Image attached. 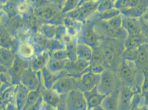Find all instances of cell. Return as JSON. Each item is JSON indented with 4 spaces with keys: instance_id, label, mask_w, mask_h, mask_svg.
<instances>
[{
    "instance_id": "27",
    "label": "cell",
    "mask_w": 148,
    "mask_h": 110,
    "mask_svg": "<svg viewBox=\"0 0 148 110\" xmlns=\"http://www.w3.org/2000/svg\"><path fill=\"white\" fill-rule=\"evenodd\" d=\"M64 43L65 45V50L68 53L69 60L71 61H75L77 60L76 48H77V39L67 35L64 40Z\"/></svg>"
},
{
    "instance_id": "18",
    "label": "cell",
    "mask_w": 148,
    "mask_h": 110,
    "mask_svg": "<svg viewBox=\"0 0 148 110\" xmlns=\"http://www.w3.org/2000/svg\"><path fill=\"white\" fill-rule=\"evenodd\" d=\"M135 91L128 86H122L120 88L119 94V110H130Z\"/></svg>"
},
{
    "instance_id": "4",
    "label": "cell",
    "mask_w": 148,
    "mask_h": 110,
    "mask_svg": "<svg viewBox=\"0 0 148 110\" xmlns=\"http://www.w3.org/2000/svg\"><path fill=\"white\" fill-rule=\"evenodd\" d=\"M121 86L117 72L107 68L101 74L99 82L97 87L101 94L107 95L117 88H121Z\"/></svg>"
},
{
    "instance_id": "42",
    "label": "cell",
    "mask_w": 148,
    "mask_h": 110,
    "mask_svg": "<svg viewBox=\"0 0 148 110\" xmlns=\"http://www.w3.org/2000/svg\"><path fill=\"white\" fill-rule=\"evenodd\" d=\"M142 25V34L145 38V43L148 44V22L143 20L140 18Z\"/></svg>"
},
{
    "instance_id": "40",
    "label": "cell",
    "mask_w": 148,
    "mask_h": 110,
    "mask_svg": "<svg viewBox=\"0 0 148 110\" xmlns=\"http://www.w3.org/2000/svg\"><path fill=\"white\" fill-rule=\"evenodd\" d=\"M106 69L105 66L100 64H94V63H91L88 67V70L90 71H92L93 73L98 74H101Z\"/></svg>"
},
{
    "instance_id": "17",
    "label": "cell",
    "mask_w": 148,
    "mask_h": 110,
    "mask_svg": "<svg viewBox=\"0 0 148 110\" xmlns=\"http://www.w3.org/2000/svg\"><path fill=\"white\" fill-rule=\"evenodd\" d=\"M122 28L128 36H136L142 34V25L140 18L123 16Z\"/></svg>"
},
{
    "instance_id": "37",
    "label": "cell",
    "mask_w": 148,
    "mask_h": 110,
    "mask_svg": "<svg viewBox=\"0 0 148 110\" xmlns=\"http://www.w3.org/2000/svg\"><path fill=\"white\" fill-rule=\"evenodd\" d=\"M123 18V16L121 13L120 14L116 16L113 18L106 22L112 27L116 28H122Z\"/></svg>"
},
{
    "instance_id": "47",
    "label": "cell",
    "mask_w": 148,
    "mask_h": 110,
    "mask_svg": "<svg viewBox=\"0 0 148 110\" xmlns=\"http://www.w3.org/2000/svg\"><path fill=\"white\" fill-rule=\"evenodd\" d=\"M84 1H85V0H81V4L82 2H84Z\"/></svg>"
},
{
    "instance_id": "22",
    "label": "cell",
    "mask_w": 148,
    "mask_h": 110,
    "mask_svg": "<svg viewBox=\"0 0 148 110\" xmlns=\"http://www.w3.org/2000/svg\"><path fill=\"white\" fill-rule=\"evenodd\" d=\"M42 96L45 103L51 106L56 110H58L59 106L62 103L63 95H60L52 88L46 89L44 88L42 91Z\"/></svg>"
},
{
    "instance_id": "45",
    "label": "cell",
    "mask_w": 148,
    "mask_h": 110,
    "mask_svg": "<svg viewBox=\"0 0 148 110\" xmlns=\"http://www.w3.org/2000/svg\"><path fill=\"white\" fill-rule=\"evenodd\" d=\"M51 1H54V2H56V3H58V0H51Z\"/></svg>"
},
{
    "instance_id": "21",
    "label": "cell",
    "mask_w": 148,
    "mask_h": 110,
    "mask_svg": "<svg viewBox=\"0 0 148 110\" xmlns=\"http://www.w3.org/2000/svg\"><path fill=\"white\" fill-rule=\"evenodd\" d=\"M6 26L1 23V47L6 49H12L16 53L18 46V42H16Z\"/></svg>"
},
{
    "instance_id": "1",
    "label": "cell",
    "mask_w": 148,
    "mask_h": 110,
    "mask_svg": "<svg viewBox=\"0 0 148 110\" xmlns=\"http://www.w3.org/2000/svg\"><path fill=\"white\" fill-rule=\"evenodd\" d=\"M100 46L103 52L105 67L117 72L123 61L124 41L117 39L102 38Z\"/></svg>"
},
{
    "instance_id": "31",
    "label": "cell",
    "mask_w": 148,
    "mask_h": 110,
    "mask_svg": "<svg viewBox=\"0 0 148 110\" xmlns=\"http://www.w3.org/2000/svg\"><path fill=\"white\" fill-rule=\"evenodd\" d=\"M68 60H58L51 57L50 56L49 60L47 66V68L50 71L53 73L62 72V71H65Z\"/></svg>"
},
{
    "instance_id": "20",
    "label": "cell",
    "mask_w": 148,
    "mask_h": 110,
    "mask_svg": "<svg viewBox=\"0 0 148 110\" xmlns=\"http://www.w3.org/2000/svg\"><path fill=\"white\" fill-rule=\"evenodd\" d=\"M37 52V48L34 43L29 41H19L16 54L21 57L30 60Z\"/></svg>"
},
{
    "instance_id": "11",
    "label": "cell",
    "mask_w": 148,
    "mask_h": 110,
    "mask_svg": "<svg viewBox=\"0 0 148 110\" xmlns=\"http://www.w3.org/2000/svg\"><path fill=\"white\" fill-rule=\"evenodd\" d=\"M77 79L66 74L56 81L52 89L60 95H67L73 90L77 89Z\"/></svg>"
},
{
    "instance_id": "46",
    "label": "cell",
    "mask_w": 148,
    "mask_h": 110,
    "mask_svg": "<svg viewBox=\"0 0 148 110\" xmlns=\"http://www.w3.org/2000/svg\"><path fill=\"white\" fill-rule=\"evenodd\" d=\"M97 1V0H85L84 2H85V1Z\"/></svg>"
},
{
    "instance_id": "32",
    "label": "cell",
    "mask_w": 148,
    "mask_h": 110,
    "mask_svg": "<svg viewBox=\"0 0 148 110\" xmlns=\"http://www.w3.org/2000/svg\"><path fill=\"white\" fill-rule=\"evenodd\" d=\"M145 43V38L142 33L136 36H128L124 41L125 49H137L139 46Z\"/></svg>"
},
{
    "instance_id": "13",
    "label": "cell",
    "mask_w": 148,
    "mask_h": 110,
    "mask_svg": "<svg viewBox=\"0 0 148 110\" xmlns=\"http://www.w3.org/2000/svg\"><path fill=\"white\" fill-rule=\"evenodd\" d=\"M132 61L143 72L148 71V44L145 43L134 50Z\"/></svg>"
},
{
    "instance_id": "9",
    "label": "cell",
    "mask_w": 148,
    "mask_h": 110,
    "mask_svg": "<svg viewBox=\"0 0 148 110\" xmlns=\"http://www.w3.org/2000/svg\"><path fill=\"white\" fill-rule=\"evenodd\" d=\"M42 82L41 71L36 72L31 66L24 71L20 81V83L27 87L29 90H37Z\"/></svg>"
},
{
    "instance_id": "30",
    "label": "cell",
    "mask_w": 148,
    "mask_h": 110,
    "mask_svg": "<svg viewBox=\"0 0 148 110\" xmlns=\"http://www.w3.org/2000/svg\"><path fill=\"white\" fill-rule=\"evenodd\" d=\"M57 26L48 23L42 24L38 29V33L44 38L51 40L54 39L56 36Z\"/></svg>"
},
{
    "instance_id": "48",
    "label": "cell",
    "mask_w": 148,
    "mask_h": 110,
    "mask_svg": "<svg viewBox=\"0 0 148 110\" xmlns=\"http://www.w3.org/2000/svg\"><path fill=\"white\" fill-rule=\"evenodd\" d=\"M116 0H112V1L113 2V3H114V1H115Z\"/></svg>"
},
{
    "instance_id": "43",
    "label": "cell",
    "mask_w": 148,
    "mask_h": 110,
    "mask_svg": "<svg viewBox=\"0 0 148 110\" xmlns=\"http://www.w3.org/2000/svg\"><path fill=\"white\" fill-rule=\"evenodd\" d=\"M44 103L43 96L41 95L38 99L36 103L34 104L29 110H41L42 106Z\"/></svg>"
},
{
    "instance_id": "38",
    "label": "cell",
    "mask_w": 148,
    "mask_h": 110,
    "mask_svg": "<svg viewBox=\"0 0 148 110\" xmlns=\"http://www.w3.org/2000/svg\"><path fill=\"white\" fill-rule=\"evenodd\" d=\"M50 56L51 57L58 60H69L68 53L65 49H59L56 50L50 54Z\"/></svg>"
},
{
    "instance_id": "34",
    "label": "cell",
    "mask_w": 148,
    "mask_h": 110,
    "mask_svg": "<svg viewBox=\"0 0 148 110\" xmlns=\"http://www.w3.org/2000/svg\"><path fill=\"white\" fill-rule=\"evenodd\" d=\"M139 0H116L114 7L120 11L134 8L139 5Z\"/></svg>"
},
{
    "instance_id": "16",
    "label": "cell",
    "mask_w": 148,
    "mask_h": 110,
    "mask_svg": "<svg viewBox=\"0 0 148 110\" xmlns=\"http://www.w3.org/2000/svg\"><path fill=\"white\" fill-rule=\"evenodd\" d=\"M50 58V53L48 50H43L37 52L31 60L30 66L35 71H41L47 67V64Z\"/></svg>"
},
{
    "instance_id": "7",
    "label": "cell",
    "mask_w": 148,
    "mask_h": 110,
    "mask_svg": "<svg viewBox=\"0 0 148 110\" xmlns=\"http://www.w3.org/2000/svg\"><path fill=\"white\" fill-rule=\"evenodd\" d=\"M62 12L59 5L56 2L34 8L35 17L41 23H49L59 13Z\"/></svg>"
},
{
    "instance_id": "12",
    "label": "cell",
    "mask_w": 148,
    "mask_h": 110,
    "mask_svg": "<svg viewBox=\"0 0 148 110\" xmlns=\"http://www.w3.org/2000/svg\"><path fill=\"white\" fill-rule=\"evenodd\" d=\"M29 66V60L24 59L19 56L18 55H16L12 66L8 71V73L10 74L12 77L13 84H19L20 83L22 74Z\"/></svg>"
},
{
    "instance_id": "25",
    "label": "cell",
    "mask_w": 148,
    "mask_h": 110,
    "mask_svg": "<svg viewBox=\"0 0 148 110\" xmlns=\"http://www.w3.org/2000/svg\"><path fill=\"white\" fill-rule=\"evenodd\" d=\"M63 24L66 28L69 35L74 38H77L84 23L64 14Z\"/></svg>"
},
{
    "instance_id": "2",
    "label": "cell",
    "mask_w": 148,
    "mask_h": 110,
    "mask_svg": "<svg viewBox=\"0 0 148 110\" xmlns=\"http://www.w3.org/2000/svg\"><path fill=\"white\" fill-rule=\"evenodd\" d=\"M117 74L122 86H130L136 92L142 93L144 73L137 67L134 62L123 60Z\"/></svg>"
},
{
    "instance_id": "33",
    "label": "cell",
    "mask_w": 148,
    "mask_h": 110,
    "mask_svg": "<svg viewBox=\"0 0 148 110\" xmlns=\"http://www.w3.org/2000/svg\"><path fill=\"white\" fill-rule=\"evenodd\" d=\"M44 88L45 87L44 86L43 83H42L41 85L38 89L29 91L23 110H29L31 107L36 103L38 99L42 95V91Z\"/></svg>"
},
{
    "instance_id": "28",
    "label": "cell",
    "mask_w": 148,
    "mask_h": 110,
    "mask_svg": "<svg viewBox=\"0 0 148 110\" xmlns=\"http://www.w3.org/2000/svg\"><path fill=\"white\" fill-rule=\"evenodd\" d=\"M76 53L77 59L90 62L92 58L93 48L85 43H77Z\"/></svg>"
},
{
    "instance_id": "39",
    "label": "cell",
    "mask_w": 148,
    "mask_h": 110,
    "mask_svg": "<svg viewBox=\"0 0 148 110\" xmlns=\"http://www.w3.org/2000/svg\"><path fill=\"white\" fill-rule=\"evenodd\" d=\"M99 6L98 11L102 12L114 7V3L112 0H97Z\"/></svg>"
},
{
    "instance_id": "23",
    "label": "cell",
    "mask_w": 148,
    "mask_h": 110,
    "mask_svg": "<svg viewBox=\"0 0 148 110\" xmlns=\"http://www.w3.org/2000/svg\"><path fill=\"white\" fill-rule=\"evenodd\" d=\"M42 79L44 86L46 89H51L56 81L62 76L68 74L65 71L60 73H53L47 67L41 71Z\"/></svg>"
},
{
    "instance_id": "36",
    "label": "cell",
    "mask_w": 148,
    "mask_h": 110,
    "mask_svg": "<svg viewBox=\"0 0 148 110\" xmlns=\"http://www.w3.org/2000/svg\"><path fill=\"white\" fill-rule=\"evenodd\" d=\"M68 35V31L66 28L64 24L57 26L56 36L54 39L64 43V40L65 37Z\"/></svg>"
},
{
    "instance_id": "14",
    "label": "cell",
    "mask_w": 148,
    "mask_h": 110,
    "mask_svg": "<svg viewBox=\"0 0 148 110\" xmlns=\"http://www.w3.org/2000/svg\"><path fill=\"white\" fill-rule=\"evenodd\" d=\"M90 62L86 61L80 59L71 61L68 60L65 71L68 75L79 79L81 75L88 70Z\"/></svg>"
},
{
    "instance_id": "5",
    "label": "cell",
    "mask_w": 148,
    "mask_h": 110,
    "mask_svg": "<svg viewBox=\"0 0 148 110\" xmlns=\"http://www.w3.org/2000/svg\"><path fill=\"white\" fill-rule=\"evenodd\" d=\"M76 39L77 43H85L92 48L99 46L101 43V38L95 29V22L90 19L84 23Z\"/></svg>"
},
{
    "instance_id": "44",
    "label": "cell",
    "mask_w": 148,
    "mask_h": 110,
    "mask_svg": "<svg viewBox=\"0 0 148 110\" xmlns=\"http://www.w3.org/2000/svg\"><path fill=\"white\" fill-rule=\"evenodd\" d=\"M56 110L53 107H52L51 106H50L49 105L45 103V102L43 104L42 108H41V110Z\"/></svg>"
},
{
    "instance_id": "15",
    "label": "cell",
    "mask_w": 148,
    "mask_h": 110,
    "mask_svg": "<svg viewBox=\"0 0 148 110\" xmlns=\"http://www.w3.org/2000/svg\"><path fill=\"white\" fill-rule=\"evenodd\" d=\"M87 104V110H95L102 106V101L106 96L99 92L97 87L84 92Z\"/></svg>"
},
{
    "instance_id": "29",
    "label": "cell",
    "mask_w": 148,
    "mask_h": 110,
    "mask_svg": "<svg viewBox=\"0 0 148 110\" xmlns=\"http://www.w3.org/2000/svg\"><path fill=\"white\" fill-rule=\"evenodd\" d=\"M121 13V11L114 7L102 12H97L90 19L94 22L107 21ZM89 19V20H90Z\"/></svg>"
},
{
    "instance_id": "35",
    "label": "cell",
    "mask_w": 148,
    "mask_h": 110,
    "mask_svg": "<svg viewBox=\"0 0 148 110\" xmlns=\"http://www.w3.org/2000/svg\"><path fill=\"white\" fill-rule=\"evenodd\" d=\"M81 0H65L61 8V12L63 14L70 12L81 5Z\"/></svg>"
},
{
    "instance_id": "8",
    "label": "cell",
    "mask_w": 148,
    "mask_h": 110,
    "mask_svg": "<svg viewBox=\"0 0 148 110\" xmlns=\"http://www.w3.org/2000/svg\"><path fill=\"white\" fill-rule=\"evenodd\" d=\"M66 104L67 110H87L84 94L78 89L73 90L66 95Z\"/></svg>"
},
{
    "instance_id": "6",
    "label": "cell",
    "mask_w": 148,
    "mask_h": 110,
    "mask_svg": "<svg viewBox=\"0 0 148 110\" xmlns=\"http://www.w3.org/2000/svg\"><path fill=\"white\" fill-rule=\"evenodd\" d=\"M95 29L101 39L112 38L125 41L128 37L127 32L123 28L112 27L106 21L95 22Z\"/></svg>"
},
{
    "instance_id": "41",
    "label": "cell",
    "mask_w": 148,
    "mask_h": 110,
    "mask_svg": "<svg viewBox=\"0 0 148 110\" xmlns=\"http://www.w3.org/2000/svg\"><path fill=\"white\" fill-rule=\"evenodd\" d=\"M32 6L34 8H37L38 7L42 6L44 5H47L51 3V2H54L51 0H28Z\"/></svg>"
},
{
    "instance_id": "10",
    "label": "cell",
    "mask_w": 148,
    "mask_h": 110,
    "mask_svg": "<svg viewBox=\"0 0 148 110\" xmlns=\"http://www.w3.org/2000/svg\"><path fill=\"white\" fill-rule=\"evenodd\" d=\"M100 77L101 74L95 73L88 70L77 79V89L83 92L92 90L98 86Z\"/></svg>"
},
{
    "instance_id": "19",
    "label": "cell",
    "mask_w": 148,
    "mask_h": 110,
    "mask_svg": "<svg viewBox=\"0 0 148 110\" xmlns=\"http://www.w3.org/2000/svg\"><path fill=\"white\" fill-rule=\"evenodd\" d=\"M1 72H8L16 57V53L12 49L1 47Z\"/></svg>"
},
{
    "instance_id": "3",
    "label": "cell",
    "mask_w": 148,
    "mask_h": 110,
    "mask_svg": "<svg viewBox=\"0 0 148 110\" xmlns=\"http://www.w3.org/2000/svg\"><path fill=\"white\" fill-rule=\"evenodd\" d=\"M98 6L97 0L85 1L74 11L65 14V15L85 23L98 11Z\"/></svg>"
},
{
    "instance_id": "26",
    "label": "cell",
    "mask_w": 148,
    "mask_h": 110,
    "mask_svg": "<svg viewBox=\"0 0 148 110\" xmlns=\"http://www.w3.org/2000/svg\"><path fill=\"white\" fill-rule=\"evenodd\" d=\"M29 91L30 90L22 84L19 83L17 85L15 96V103L17 110H23Z\"/></svg>"
},
{
    "instance_id": "24",
    "label": "cell",
    "mask_w": 148,
    "mask_h": 110,
    "mask_svg": "<svg viewBox=\"0 0 148 110\" xmlns=\"http://www.w3.org/2000/svg\"><path fill=\"white\" fill-rule=\"evenodd\" d=\"M120 88L107 95L104 98L102 106L104 110H117L119 108Z\"/></svg>"
}]
</instances>
